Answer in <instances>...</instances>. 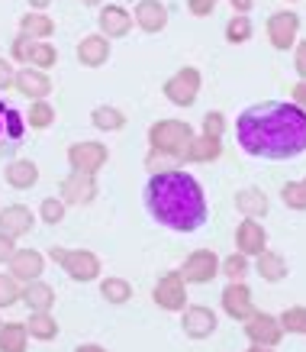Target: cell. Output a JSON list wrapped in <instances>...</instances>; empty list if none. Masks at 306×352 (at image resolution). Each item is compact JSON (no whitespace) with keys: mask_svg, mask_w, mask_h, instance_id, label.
Masks as SVG:
<instances>
[{"mask_svg":"<svg viewBox=\"0 0 306 352\" xmlns=\"http://www.w3.org/2000/svg\"><path fill=\"white\" fill-rule=\"evenodd\" d=\"M235 139L252 159L290 162L306 152V113L287 100L252 104L235 120Z\"/></svg>","mask_w":306,"mask_h":352,"instance_id":"1","label":"cell"},{"mask_svg":"<svg viewBox=\"0 0 306 352\" xmlns=\"http://www.w3.org/2000/svg\"><path fill=\"white\" fill-rule=\"evenodd\" d=\"M142 204L155 223L174 233H197L210 220L200 182L184 168L155 171L142 188Z\"/></svg>","mask_w":306,"mask_h":352,"instance_id":"2","label":"cell"},{"mask_svg":"<svg viewBox=\"0 0 306 352\" xmlns=\"http://www.w3.org/2000/svg\"><path fill=\"white\" fill-rule=\"evenodd\" d=\"M193 136L197 133H193V126H190L187 120H158V123L148 126V146H152V152H161V155H168L174 162L184 159V152L193 142Z\"/></svg>","mask_w":306,"mask_h":352,"instance_id":"3","label":"cell"},{"mask_svg":"<svg viewBox=\"0 0 306 352\" xmlns=\"http://www.w3.org/2000/svg\"><path fill=\"white\" fill-rule=\"evenodd\" d=\"M49 258L55 265H62V272L74 281H97L100 278V258L91 252V249H62V245H52L49 249Z\"/></svg>","mask_w":306,"mask_h":352,"instance_id":"4","label":"cell"},{"mask_svg":"<svg viewBox=\"0 0 306 352\" xmlns=\"http://www.w3.org/2000/svg\"><path fill=\"white\" fill-rule=\"evenodd\" d=\"M200 85H203L200 72H197L193 65H184V68H178V72L161 85V91H165V97H168L174 107H193V104H197V94H200Z\"/></svg>","mask_w":306,"mask_h":352,"instance_id":"5","label":"cell"},{"mask_svg":"<svg viewBox=\"0 0 306 352\" xmlns=\"http://www.w3.org/2000/svg\"><path fill=\"white\" fill-rule=\"evenodd\" d=\"M26 139V117L16 107L0 100V155H16Z\"/></svg>","mask_w":306,"mask_h":352,"instance_id":"6","label":"cell"},{"mask_svg":"<svg viewBox=\"0 0 306 352\" xmlns=\"http://www.w3.org/2000/svg\"><path fill=\"white\" fill-rule=\"evenodd\" d=\"M110 159V149H106L104 142H94V139H81V142H74L71 149H68V165L71 171H84V175H94L106 165Z\"/></svg>","mask_w":306,"mask_h":352,"instance_id":"7","label":"cell"},{"mask_svg":"<svg viewBox=\"0 0 306 352\" xmlns=\"http://www.w3.org/2000/svg\"><path fill=\"white\" fill-rule=\"evenodd\" d=\"M216 275H220V256H216L213 249L190 252V256L184 258V265H180L184 285H207V281H213Z\"/></svg>","mask_w":306,"mask_h":352,"instance_id":"8","label":"cell"},{"mask_svg":"<svg viewBox=\"0 0 306 352\" xmlns=\"http://www.w3.org/2000/svg\"><path fill=\"white\" fill-rule=\"evenodd\" d=\"M58 197L74 207H87V204L97 197V178L94 175H84V171H71V175H64L62 184H58Z\"/></svg>","mask_w":306,"mask_h":352,"instance_id":"9","label":"cell"},{"mask_svg":"<svg viewBox=\"0 0 306 352\" xmlns=\"http://www.w3.org/2000/svg\"><path fill=\"white\" fill-rule=\"evenodd\" d=\"M268 39H271V45L274 49H281V52H287V49H294L296 45V32H300V16H296L294 10H277L268 16Z\"/></svg>","mask_w":306,"mask_h":352,"instance_id":"10","label":"cell"},{"mask_svg":"<svg viewBox=\"0 0 306 352\" xmlns=\"http://www.w3.org/2000/svg\"><path fill=\"white\" fill-rule=\"evenodd\" d=\"M155 304L161 310H171V314L187 307V285H184L180 272H165L158 278V285H155Z\"/></svg>","mask_w":306,"mask_h":352,"instance_id":"11","label":"cell"},{"mask_svg":"<svg viewBox=\"0 0 306 352\" xmlns=\"http://www.w3.org/2000/svg\"><path fill=\"white\" fill-rule=\"evenodd\" d=\"M245 336H248L255 346L274 349L277 342L284 340V330H281V320H277V317H271V314H258V310H255L252 317L245 320Z\"/></svg>","mask_w":306,"mask_h":352,"instance_id":"12","label":"cell"},{"mask_svg":"<svg viewBox=\"0 0 306 352\" xmlns=\"http://www.w3.org/2000/svg\"><path fill=\"white\" fill-rule=\"evenodd\" d=\"M36 226V214H32L26 204H7L0 207V233L10 236V239H20V236L32 233Z\"/></svg>","mask_w":306,"mask_h":352,"instance_id":"13","label":"cell"},{"mask_svg":"<svg viewBox=\"0 0 306 352\" xmlns=\"http://www.w3.org/2000/svg\"><path fill=\"white\" fill-rule=\"evenodd\" d=\"M222 310L233 317V320H248L255 314V300H252V291L245 281H229L222 288Z\"/></svg>","mask_w":306,"mask_h":352,"instance_id":"14","label":"cell"},{"mask_svg":"<svg viewBox=\"0 0 306 352\" xmlns=\"http://www.w3.org/2000/svg\"><path fill=\"white\" fill-rule=\"evenodd\" d=\"M180 314H184V317H180L184 336H190V340H207V336L216 333V314H213L210 307L193 304V307H184Z\"/></svg>","mask_w":306,"mask_h":352,"instance_id":"15","label":"cell"},{"mask_svg":"<svg viewBox=\"0 0 306 352\" xmlns=\"http://www.w3.org/2000/svg\"><path fill=\"white\" fill-rule=\"evenodd\" d=\"M7 265H10V278L30 285V281H39V275L45 272V258H43V252H36V249H16Z\"/></svg>","mask_w":306,"mask_h":352,"instance_id":"16","label":"cell"},{"mask_svg":"<svg viewBox=\"0 0 306 352\" xmlns=\"http://www.w3.org/2000/svg\"><path fill=\"white\" fill-rule=\"evenodd\" d=\"M97 26H100V36L119 39V36H126L132 30V13L126 7H119V3H106L104 10L97 13Z\"/></svg>","mask_w":306,"mask_h":352,"instance_id":"17","label":"cell"},{"mask_svg":"<svg viewBox=\"0 0 306 352\" xmlns=\"http://www.w3.org/2000/svg\"><path fill=\"white\" fill-rule=\"evenodd\" d=\"M132 23L142 32H161L168 26V7L161 0H139L132 10Z\"/></svg>","mask_w":306,"mask_h":352,"instance_id":"18","label":"cell"},{"mask_svg":"<svg viewBox=\"0 0 306 352\" xmlns=\"http://www.w3.org/2000/svg\"><path fill=\"white\" fill-rule=\"evenodd\" d=\"M13 87H16L23 97H32V100H45V97L52 94V81H49V75L39 72V68H30V65L16 72Z\"/></svg>","mask_w":306,"mask_h":352,"instance_id":"19","label":"cell"},{"mask_svg":"<svg viewBox=\"0 0 306 352\" xmlns=\"http://www.w3.org/2000/svg\"><path fill=\"white\" fill-rule=\"evenodd\" d=\"M235 245H239V252L245 258L248 256H261L264 249H268V233H264V226L258 220H242L239 230H235Z\"/></svg>","mask_w":306,"mask_h":352,"instance_id":"20","label":"cell"},{"mask_svg":"<svg viewBox=\"0 0 306 352\" xmlns=\"http://www.w3.org/2000/svg\"><path fill=\"white\" fill-rule=\"evenodd\" d=\"M3 182L10 184L13 191H30L39 182V168L30 159H10L7 168H3Z\"/></svg>","mask_w":306,"mask_h":352,"instance_id":"21","label":"cell"},{"mask_svg":"<svg viewBox=\"0 0 306 352\" xmlns=\"http://www.w3.org/2000/svg\"><path fill=\"white\" fill-rule=\"evenodd\" d=\"M106 58H110V39H106V36L91 32V36L81 39V45H78V62L84 65V68H100V65H106Z\"/></svg>","mask_w":306,"mask_h":352,"instance_id":"22","label":"cell"},{"mask_svg":"<svg viewBox=\"0 0 306 352\" xmlns=\"http://www.w3.org/2000/svg\"><path fill=\"white\" fill-rule=\"evenodd\" d=\"M20 300L32 310V314H49L52 304H55V288L52 285H45L43 278H39V281H30V285L23 288Z\"/></svg>","mask_w":306,"mask_h":352,"instance_id":"23","label":"cell"},{"mask_svg":"<svg viewBox=\"0 0 306 352\" xmlns=\"http://www.w3.org/2000/svg\"><path fill=\"white\" fill-rule=\"evenodd\" d=\"M235 207H239V214L245 220H258L271 210V201H268V194L258 191V188H245V191L235 194Z\"/></svg>","mask_w":306,"mask_h":352,"instance_id":"24","label":"cell"},{"mask_svg":"<svg viewBox=\"0 0 306 352\" xmlns=\"http://www.w3.org/2000/svg\"><path fill=\"white\" fill-rule=\"evenodd\" d=\"M222 155V142L213 136H193L180 162H216Z\"/></svg>","mask_w":306,"mask_h":352,"instance_id":"25","label":"cell"},{"mask_svg":"<svg viewBox=\"0 0 306 352\" xmlns=\"http://www.w3.org/2000/svg\"><path fill=\"white\" fill-rule=\"evenodd\" d=\"M255 272L264 278V281H284L287 278V258L281 256V252H271V249H264L261 256H258V262H255Z\"/></svg>","mask_w":306,"mask_h":352,"instance_id":"26","label":"cell"},{"mask_svg":"<svg viewBox=\"0 0 306 352\" xmlns=\"http://www.w3.org/2000/svg\"><path fill=\"white\" fill-rule=\"evenodd\" d=\"M20 32H26V36L36 39V43H45V39L55 32V20L49 13H23Z\"/></svg>","mask_w":306,"mask_h":352,"instance_id":"27","label":"cell"},{"mask_svg":"<svg viewBox=\"0 0 306 352\" xmlns=\"http://www.w3.org/2000/svg\"><path fill=\"white\" fill-rule=\"evenodd\" d=\"M26 327V336L39 342H49L58 336V323H55L52 314H30V320L23 323Z\"/></svg>","mask_w":306,"mask_h":352,"instance_id":"28","label":"cell"},{"mask_svg":"<svg viewBox=\"0 0 306 352\" xmlns=\"http://www.w3.org/2000/svg\"><path fill=\"white\" fill-rule=\"evenodd\" d=\"M91 123H94L97 129H104V133H119V129L126 126V113L119 107L100 104V107H94V113H91Z\"/></svg>","mask_w":306,"mask_h":352,"instance_id":"29","label":"cell"},{"mask_svg":"<svg viewBox=\"0 0 306 352\" xmlns=\"http://www.w3.org/2000/svg\"><path fill=\"white\" fill-rule=\"evenodd\" d=\"M30 336L23 323H3L0 327V352H26Z\"/></svg>","mask_w":306,"mask_h":352,"instance_id":"30","label":"cell"},{"mask_svg":"<svg viewBox=\"0 0 306 352\" xmlns=\"http://www.w3.org/2000/svg\"><path fill=\"white\" fill-rule=\"evenodd\" d=\"M100 298L106 304H126L132 298V285L126 278H106V281H100Z\"/></svg>","mask_w":306,"mask_h":352,"instance_id":"31","label":"cell"},{"mask_svg":"<svg viewBox=\"0 0 306 352\" xmlns=\"http://www.w3.org/2000/svg\"><path fill=\"white\" fill-rule=\"evenodd\" d=\"M55 123V107L49 100H32L30 113H26V126L30 129H49Z\"/></svg>","mask_w":306,"mask_h":352,"instance_id":"32","label":"cell"},{"mask_svg":"<svg viewBox=\"0 0 306 352\" xmlns=\"http://www.w3.org/2000/svg\"><path fill=\"white\" fill-rule=\"evenodd\" d=\"M226 39L233 45H242L252 39V20H248V13H233V20L226 23Z\"/></svg>","mask_w":306,"mask_h":352,"instance_id":"33","label":"cell"},{"mask_svg":"<svg viewBox=\"0 0 306 352\" xmlns=\"http://www.w3.org/2000/svg\"><path fill=\"white\" fill-rule=\"evenodd\" d=\"M58 62V52H55V45L52 43H36L32 45V52H30V68H39V72H49L52 65Z\"/></svg>","mask_w":306,"mask_h":352,"instance_id":"34","label":"cell"},{"mask_svg":"<svg viewBox=\"0 0 306 352\" xmlns=\"http://www.w3.org/2000/svg\"><path fill=\"white\" fill-rule=\"evenodd\" d=\"M220 275H226L229 281H242L248 275V258L242 252H233V256L220 258Z\"/></svg>","mask_w":306,"mask_h":352,"instance_id":"35","label":"cell"},{"mask_svg":"<svg viewBox=\"0 0 306 352\" xmlns=\"http://www.w3.org/2000/svg\"><path fill=\"white\" fill-rule=\"evenodd\" d=\"M281 197H284V204L290 210H306V178L303 182H287Z\"/></svg>","mask_w":306,"mask_h":352,"instance_id":"36","label":"cell"},{"mask_svg":"<svg viewBox=\"0 0 306 352\" xmlns=\"http://www.w3.org/2000/svg\"><path fill=\"white\" fill-rule=\"evenodd\" d=\"M277 320L284 333H306V307H287Z\"/></svg>","mask_w":306,"mask_h":352,"instance_id":"37","label":"cell"},{"mask_svg":"<svg viewBox=\"0 0 306 352\" xmlns=\"http://www.w3.org/2000/svg\"><path fill=\"white\" fill-rule=\"evenodd\" d=\"M39 220H45L49 226L62 223L64 220V201L62 197H45V201L39 204Z\"/></svg>","mask_w":306,"mask_h":352,"instance_id":"38","label":"cell"},{"mask_svg":"<svg viewBox=\"0 0 306 352\" xmlns=\"http://www.w3.org/2000/svg\"><path fill=\"white\" fill-rule=\"evenodd\" d=\"M23 288H20V281L10 275H0V307H13L16 300H20Z\"/></svg>","mask_w":306,"mask_h":352,"instance_id":"39","label":"cell"},{"mask_svg":"<svg viewBox=\"0 0 306 352\" xmlns=\"http://www.w3.org/2000/svg\"><path fill=\"white\" fill-rule=\"evenodd\" d=\"M222 133H226V117H222L220 110H210V113L203 117V136L222 139Z\"/></svg>","mask_w":306,"mask_h":352,"instance_id":"40","label":"cell"},{"mask_svg":"<svg viewBox=\"0 0 306 352\" xmlns=\"http://www.w3.org/2000/svg\"><path fill=\"white\" fill-rule=\"evenodd\" d=\"M32 45H36V39H30L26 32H20V36L13 39V58H16V62H23V65H26V62H30Z\"/></svg>","mask_w":306,"mask_h":352,"instance_id":"41","label":"cell"},{"mask_svg":"<svg viewBox=\"0 0 306 352\" xmlns=\"http://www.w3.org/2000/svg\"><path fill=\"white\" fill-rule=\"evenodd\" d=\"M294 68H296V75H300V81H306V39H303V43H296Z\"/></svg>","mask_w":306,"mask_h":352,"instance_id":"42","label":"cell"},{"mask_svg":"<svg viewBox=\"0 0 306 352\" xmlns=\"http://www.w3.org/2000/svg\"><path fill=\"white\" fill-rule=\"evenodd\" d=\"M13 78H16V72H13V65L7 62V58H0V91H7V87L13 85Z\"/></svg>","mask_w":306,"mask_h":352,"instance_id":"43","label":"cell"},{"mask_svg":"<svg viewBox=\"0 0 306 352\" xmlns=\"http://www.w3.org/2000/svg\"><path fill=\"white\" fill-rule=\"evenodd\" d=\"M187 10L193 16H207V13H213V3H207V0H187Z\"/></svg>","mask_w":306,"mask_h":352,"instance_id":"44","label":"cell"},{"mask_svg":"<svg viewBox=\"0 0 306 352\" xmlns=\"http://www.w3.org/2000/svg\"><path fill=\"white\" fill-rule=\"evenodd\" d=\"M16 252V245H13L10 236H3L0 233V262H10V256Z\"/></svg>","mask_w":306,"mask_h":352,"instance_id":"45","label":"cell"},{"mask_svg":"<svg viewBox=\"0 0 306 352\" xmlns=\"http://www.w3.org/2000/svg\"><path fill=\"white\" fill-rule=\"evenodd\" d=\"M168 162H174V159H168V155H161V152H148V168H165V165H168ZM168 171V168H165Z\"/></svg>","mask_w":306,"mask_h":352,"instance_id":"46","label":"cell"},{"mask_svg":"<svg viewBox=\"0 0 306 352\" xmlns=\"http://www.w3.org/2000/svg\"><path fill=\"white\" fill-rule=\"evenodd\" d=\"M290 104H296V107L306 113V81H300V85L294 87V100H290Z\"/></svg>","mask_w":306,"mask_h":352,"instance_id":"47","label":"cell"},{"mask_svg":"<svg viewBox=\"0 0 306 352\" xmlns=\"http://www.w3.org/2000/svg\"><path fill=\"white\" fill-rule=\"evenodd\" d=\"M233 3V13H248L255 7V0H229Z\"/></svg>","mask_w":306,"mask_h":352,"instance_id":"48","label":"cell"},{"mask_svg":"<svg viewBox=\"0 0 306 352\" xmlns=\"http://www.w3.org/2000/svg\"><path fill=\"white\" fill-rule=\"evenodd\" d=\"M74 352H106L104 346H97V342H84V346H78Z\"/></svg>","mask_w":306,"mask_h":352,"instance_id":"49","label":"cell"},{"mask_svg":"<svg viewBox=\"0 0 306 352\" xmlns=\"http://www.w3.org/2000/svg\"><path fill=\"white\" fill-rule=\"evenodd\" d=\"M49 3H52V0H30V7H32V10H45Z\"/></svg>","mask_w":306,"mask_h":352,"instance_id":"50","label":"cell"},{"mask_svg":"<svg viewBox=\"0 0 306 352\" xmlns=\"http://www.w3.org/2000/svg\"><path fill=\"white\" fill-rule=\"evenodd\" d=\"M248 352H274V349H268V346H252Z\"/></svg>","mask_w":306,"mask_h":352,"instance_id":"51","label":"cell"},{"mask_svg":"<svg viewBox=\"0 0 306 352\" xmlns=\"http://www.w3.org/2000/svg\"><path fill=\"white\" fill-rule=\"evenodd\" d=\"M81 3H87V7H100L104 0H81Z\"/></svg>","mask_w":306,"mask_h":352,"instance_id":"52","label":"cell"},{"mask_svg":"<svg viewBox=\"0 0 306 352\" xmlns=\"http://www.w3.org/2000/svg\"><path fill=\"white\" fill-rule=\"evenodd\" d=\"M207 3H213V7H216V3H220V0H207Z\"/></svg>","mask_w":306,"mask_h":352,"instance_id":"53","label":"cell"},{"mask_svg":"<svg viewBox=\"0 0 306 352\" xmlns=\"http://www.w3.org/2000/svg\"><path fill=\"white\" fill-rule=\"evenodd\" d=\"M287 3H296V0H287Z\"/></svg>","mask_w":306,"mask_h":352,"instance_id":"54","label":"cell"},{"mask_svg":"<svg viewBox=\"0 0 306 352\" xmlns=\"http://www.w3.org/2000/svg\"><path fill=\"white\" fill-rule=\"evenodd\" d=\"M0 327H3V320H0Z\"/></svg>","mask_w":306,"mask_h":352,"instance_id":"55","label":"cell"}]
</instances>
